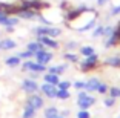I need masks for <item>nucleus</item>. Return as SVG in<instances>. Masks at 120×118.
<instances>
[{
	"mask_svg": "<svg viewBox=\"0 0 120 118\" xmlns=\"http://www.w3.org/2000/svg\"><path fill=\"white\" fill-rule=\"evenodd\" d=\"M85 12H92L91 8H88L86 5H80V6L77 8H68L66 11H65V18H66V21H74L75 18H79L80 15H83Z\"/></svg>",
	"mask_w": 120,
	"mask_h": 118,
	"instance_id": "f257e3e1",
	"label": "nucleus"
},
{
	"mask_svg": "<svg viewBox=\"0 0 120 118\" xmlns=\"http://www.w3.org/2000/svg\"><path fill=\"white\" fill-rule=\"evenodd\" d=\"M20 5L25 8H29V9L35 11V12H42L43 9H48L51 6L48 2L45 0H20Z\"/></svg>",
	"mask_w": 120,
	"mask_h": 118,
	"instance_id": "f03ea898",
	"label": "nucleus"
},
{
	"mask_svg": "<svg viewBox=\"0 0 120 118\" xmlns=\"http://www.w3.org/2000/svg\"><path fill=\"white\" fill-rule=\"evenodd\" d=\"M34 34L35 35H46V37H59L60 34H62V29L60 28H54V26H46V25H43V26H37V28H34Z\"/></svg>",
	"mask_w": 120,
	"mask_h": 118,
	"instance_id": "7ed1b4c3",
	"label": "nucleus"
},
{
	"mask_svg": "<svg viewBox=\"0 0 120 118\" xmlns=\"http://www.w3.org/2000/svg\"><path fill=\"white\" fill-rule=\"evenodd\" d=\"M97 63H99V55L97 54H92V55H89V57H85V60L82 61V64H80V69L83 71V72H88V71H92L95 66H97Z\"/></svg>",
	"mask_w": 120,
	"mask_h": 118,
	"instance_id": "20e7f679",
	"label": "nucleus"
},
{
	"mask_svg": "<svg viewBox=\"0 0 120 118\" xmlns=\"http://www.w3.org/2000/svg\"><path fill=\"white\" fill-rule=\"evenodd\" d=\"M22 69L23 71H31V72H46V66L45 64H40V63L34 61V60H26L23 64H22Z\"/></svg>",
	"mask_w": 120,
	"mask_h": 118,
	"instance_id": "39448f33",
	"label": "nucleus"
},
{
	"mask_svg": "<svg viewBox=\"0 0 120 118\" xmlns=\"http://www.w3.org/2000/svg\"><path fill=\"white\" fill-rule=\"evenodd\" d=\"M94 103H95V98L91 97V95H88L86 92H80V94H79L77 104H79L80 109H88L89 106H92Z\"/></svg>",
	"mask_w": 120,
	"mask_h": 118,
	"instance_id": "423d86ee",
	"label": "nucleus"
},
{
	"mask_svg": "<svg viewBox=\"0 0 120 118\" xmlns=\"http://www.w3.org/2000/svg\"><path fill=\"white\" fill-rule=\"evenodd\" d=\"M40 12H35V11H32V9H29V8H25V6H22L20 5V8H19V11H17V17L20 18H23V20H34V18H37V15H39Z\"/></svg>",
	"mask_w": 120,
	"mask_h": 118,
	"instance_id": "0eeeda50",
	"label": "nucleus"
},
{
	"mask_svg": "<svg viewBox=\"0 0 120 118\" xmlns=\"http://www.w3.org/2000/svg\"><path fill=\"white\" fill-rule=\"evenodd\" d=\"M52 52H49V51H46V48L45 49H42V51H39V52H35L34 54V58H35V61L37 63H40V64H48V63L52 60Z\"/></svg>",
	"mask_w": 120,
	"mask_h": 118,
	"instance_id": "6e6552de",
	"label": "nucleus"
},
{
	"mask_svg": "<svg viewBox=\"0 0 120 118\" xmlns=\"http://www.w3.org/2000/svg\"><path fill=\"white\" fill-rule=\"evenodd\" d=\"M19 8H20V3H9V2H0V11L5 12L6 15H15L17 14Z\"/></svg>",
	"mask_w": 120,
	"mask_h": 118,
	"instance_id": "1a4fd4ad",
	"label": "nucleus"
},
{
	"mask_svg": "<svg viewBox=\"0 0 120 118\" xmlns=\"http://www.w3.org/2000/svg\"><path fill=\"white\" fill-rule=\"evenodd\" d=\"M37 40L42 43L45 48H51V49H59V42L54 40L52 37H46V35H37Z\"/></svg>",
	"mask_w": 120,
	"mask_h": 118,
	"instance_id": "9d476101",
	"label": "nucleus"
},
{
	"mask_svg": "<svg viewBox=\"0 0 120 118\" xmlns=\"http://www.w3.org/2000/svg\"><path fill=\"white\" fill-rule=\"evenodd\" d=\"M22 89L25 90V92H28V94H35V92L39 90V84L35 83L32 78H28V80H23Z\"/></svg>",
	"mask_w": 120,
	"mask_h": 118,
	"instance_id": "9b49d317",
	"label": "nucleus"
},
{
	"mask_svg": "<svg viewBox=\"0 0 120 118\" xmlns=\"http://www.w3.org/2000/svg\"><path fill=\"white\" fill-rule=\"evenodd\" d=\"M42 92L48 98H56V95H57V87H56V84L45 83V84H42Z\"/></svg>",
	"mask_w": 120,
	"mask_h": 118,
	"instance_id": "f8f14e48",
	"label": "nucleus"
},
{
	"mask_svg": "<svg viewBox=\"0 0 120 118\" xmlns=\"http://www.w3.org/2000/svg\"><path fill=\"white\" fill-rule=\"evenodd\" d=\"M26 104H29L31 107H34L35 111H37V109H40L43 106V100H42V97H39L37 94H31V97H28V103Z\"/></svg>",
	"mask_w": 120,
	"mask_h": 118,
	"instance_id": "ddd939ff",
	"label": "nucleus"
},
{
	"mask_svg": "<svg viewBox=\"0 0 120 118\" xmlns=\"http://www.w3.org/2000/svg\"><path fill=\"white\" fill-rule=\"evenodd\" d=\"M17 48V43L12 38H2L0 40V51H11Z\"/></svg>",
	"mask_w": 120,
	"mask_h": 118,
	"instance_id": "4468645a",
	"label": "nucleus"
},
{
	"mask_svg": "<svg viewBox=\"0 0 120 118\" xmlns=\"http://www.w3.org/2000/svg\"><path fill=\"white\" fill-rule=\"evenodd\" d=\"M119 43H120V35H119V32L114 29V32L108 37V40L105 42V46H106V48H112V46L119 45Z\"/></svg>",
	"mask_w": 120,
	"mask_h": 118,
	"instance_id": "2eb2a0df",
	"label": "nucleus"
},
{
	"mask_svg": "<svg viewBox=\"0 0 120 118\" xmlns=\"http://www.w3.org/2000/svg\"><path fill=\"white\" fill-rule=\"evenodd\" d=\"M26 49H28V51H31L32 54H35V52H39V51H42V49H45V46H43L39 40H35V42H29L28 46H26Z\"/></svg>",
	"mask_w": 120,
	"mask_h": 118,
	"instance_id": "dca6fc26",
	"label": "nucleus"
},
{
	"mask_svg": "<svg viewBox=\"0 0 120 118\" xmlns=\"http://www.w3.org/2000/svg\"><path fill=\"white\" fill-rule=\"evenodd\" d=\"M20 63H22V60H20V57H19V55H12V57L5 58V64L9 66V68H15V66H19Z\"/></svg>",
	"mask_w": 120,
	"mask_h": 118,
	"instance_id": "f3484780",
	"label": "nucleus"
},
{
	"mask_svg": "<svg viewBox=\"0 0 120 118\" xmlns=\"http://www.w3.org/2000/svg\"><path fill=\"white\" fill-rule=\"evenodd\" d=\"M105 64L106 66H111V68H120V57L119 55H114V57H109V58L105 60Z\"/></svg>",
	"mask_w": 120,
	"mask_h": 118,
	"instance_id": "a211bd4d",
	"label": "nucleus"
},
{
	"mask_svg": "<svg viewBox=\"0 0 120 118\" xmlns=\"http://www.w3.org/2000/svg\"><path fill=\"white\" fill-rule=\"evenodd\" d=\"M99 84H100V81L97 80V78H91L89 81H86V89L85 90H88V92H94V90H97Z\"/></svg>",
	"mask_w": 120,
	"mask_h": 118,
	"instance_id": "6ab92c4d",
	"label": "nucleus"
},
{
	"mask_svg": "<svg viewBox=\"0 0 120 118\" xmlns=\"http://www.w3.org/2000/svg\"><path fill=\"white\" fill-rule=\"evenodd\" d=\"M43 78H45V83L56 84V86H57V83L60 81V80H59V75H56V74H51V72H48L45 77H43Z\"/></svg>",
	"mask_w": 120,
	"mask_h": 118,
	"instance_id": "aec40b11",
	"label": "nucleus"
},
{
	"mask_svg": "<svg viewBox=\"0 0 120 118\" xmlns=\"http://www.w3.org/2000/svg\"><path fill=\"white\" fill-rule=\"evenodd\" d=\"M66 64H57V66H52V68H49L48 69V72H51V74H56V75H60V74H63L65 71H66Z\"/></svg>",
	"mask_w": 120,
	"mask_h": 118,
	"instance_id": "412c9836",
	"label": "nucleus"
},
{
	"mask_svg": "<svg viewBox=\"0 0 120 118\" xmlns=\"http://www.w3.org/2000/svg\"><path fill=\"white\" fill-rule=\"evenodd\" d=\"M95 18H97V15H95L94 18H91V20H89L88 23L85 25V26H82V28H77V31H79V32H86V31H91V29L95 26Z\"/></svg>",
	"mask_w": 120,
	"mask_h": 118,
	"instance_id": "4be33fe9",
	"label": "nucleus"
},
{
	"mask_svg": "<svg viewBox=\"0 0 120 118\" xmlns=\"http://www.w3.org/2000/svg\"><path fill=\"white\" fill-rule=\"evenodd\" d=\"M95 52V49L92 48V46H82L80 48V54L83 57H89V55H92Z\"/></svg>",
	"mask_w": 120,
	"mask_h": 118,
	"instance_id": "5701e85b",
	"label": "nucleus"
},
{
	"mask_svg": "<svg viewBox=\"0 0 120 118\" xmlns=\"http://www.w3.org/2000/svg\"><path fill=\"white\" fill-rule=\"evenodd\" d=\"M35 117V109L31 107L29 104H26L25 111H23V118H34Z\"/></svg>",
	"mask_w": 120,
	"mask_h": 118,
	"instance_id": "b1692460",
	"label": "nucleus"
},
{
	"mask_svg": "<svg viewBox=\"0 0 120 118\" xmlns=\"http://www.w3.org/2000/svg\"><path fill=\"white\" fill-rule=\"evenodd\" d=\"M59 115V109L57 107H48L45 111V118H56Z\"/></svg>",
	"mask_w": 120,
	"mask_h": 118,
	"instance_id": "393cba45",
	"label": "nucleus"
},
{
	"mask_svg": "<svg viewBox=\"0 0 120 118\" xmlns=\"http://www.w3.org/2000/svg\"><path fill=\"white\" fill-rule=\"evenodd\" d=\"M92 37L97 38V37H103V25H97L92 28Z\"/></svg>",
	"mask_w": 120,
	"mask_h": 118,
	"instance_id": "a878e982",
	"label": "nucleus"
},
{
	"mask_svg": "<svg viewBox=\"0 0 120 118\" xmlns=\"http://www.w3.org/2000/svg\"><path fill=\"white\" fill-rule=\"evenodd\" d=\"M63 57H65V60H68V61H71V63H77L79 61V55L74 54V52H66Z\"/></svg>",
	"mask_w": 120,
	"mask_h": 118,
	"instance_id": "bb28decb",
	"label": "nucleus"
},
{
	"mask_svg": "<svg viewBox=\"0 0 120 118\" xmlns=\"http://www.w3.org/2000/svg\"><path fill=\"white\" fill-rule=\"evenodd\" d=\"M17 55L20 57V60H31L32 57H34V54H32L31 51H28V49H26V51H22V52H19Z\"/></svg>",
	"mask_w": 120,
	"mask_h": 118,
	"instance_id": "cd10ccee",
	"label": "nucleus"
},
{
	"mask_svg": "<svg viewBox=\"0 0 120 118\" xmlns=\"http://www.w3.org/2000/svg\"><path fill=\"white\" fill-rule=\"evenodd\" d=\"M56 98H60V100H66V98H69V92H68L66 89H57Z\"/></svg>",
	"mask_w": 120,
	"mask_h": 118,
	"instance_id": "c85d7f7f",
	"label": "nucleus"
},
{
	"mask_svg": "<svg viewBox=\"0 0 120 118\" xmlns=\"http://www.w3.org/2000/svg\"><path fill=\"white\" fill-rule=\"evenodd\" d=\"M112 32H114V26H111V25L103 26V35H105V37H109Z\"/></svg>",
	"mask_w": 120,
	"mask_h": 118,
	"instance_id": "c756f323",
	"label": "nucleus"
},
{
	"mask_svg": "<svg viewBox=\"0 0 120 118\" xmlns=\"http://www.w3.org/2000/svg\"><path fill=\"white\" fill-rule=\"evenodd\" d=\"M109 97H112V98L120 97V87H111V90H109Z\"/></svg>",
	"mask_w": 120,
	"mask_h": 118,
	"instance_id": "7c9ffc66",
	"label": "nucleus"
},
{
	"mask_svg": "<svg viewBox=\"0 0 120 118\" xmlns=\"http://www.w3.org/2000/svg\"><path fill=\"white\" fill-rule=\"evenodd\" d=\"M57 86H59V89H66L68 90L71 87V83H69V81H59Z\"/></svg>",
	"mask_w": 120,
	"mask_h": 118,
	"instance_id": "2f4dec72",
	"label": "nucleus"
},
{
	"mask_svg": "<svg viewBox=\"0 0 120 118\" xmlns=\"http://www.w3.org/2000/svg\"><path fill=\"white\" fill-rule=\"evenodd\" d=\"M97 92H100V94H106V92H108V84L100 83L99 87H97Z\"/></svg>",
	"mask_w": 120,
	"mask_h": 118,
	"instance_id": "473e14b6",
	"label": "nucleus"
},
{
	"mask_svg": "<svg viewBox=\"0 0 120 118\" xmlns=\"http://www.w3.org/2000/svg\"><path fill=\"white\" fill-rule=\"evenodd\" d=\"M59 6H60V9H62V11H66L68 8H69V2H68V0H62Z\"/></svg>",
	"mask_w": 120,
	"mask_h": 118,
	"instance_id": "72a5a7b5",
	"label": "nucleus"
},
{
	"mask_svg": "<svg viewBox=\"0 0 120 118\" xmlns=\"http://www.w3.org/2000/svg\"><path fill=\"white\" fill-rule=\"evenodd\" d=\"M77 118H89L88 111H86V109H82V111L77 114Z\"/></svg>",
	"mask_w": 120,
	"mask_h": 118,
	"instance_id": "f704fd0d",
	"label": "nucleus"
},
{
	"mask_svg": "<svg viewBox=\"0 0 120 118\" xmlns=\"http://www.w3.org/2000/svg\"><path fill=\"white\" fill-rule=\"evenodd\" d=\"M74 86L77 87V89H80V90H82V89H83V90L86 89V83H85V81H75Z\"/></svg>",
	"mask_w": 120,
	"mask_h": 118,
	"instance_id": "c9c22d12",
	"label": "nucleus"
},
{
	"mask_svg": "<svg viewBox=\"0 0 120 118\" xmlns=\"http://www.w3.org/2000/svg\"><path fill=\"white\" fill-rule=\"evenodd\" d=\"M77 42H68L66 43V48H68V51H72V49H74V48H77Z\"/></svg>",
	"mask_w": 120,
	"mask_h": 118,
	"instance_id": "e433bc0d",
	"label": "nucleus"
},
{
	"mask_svg": "<svg viewBox=\"0 0 120 118\" xmlns=\"http://www.w3.org/2000/svg\"><path fill=\"white\" fill-rule=\"evenodd\" d=\"M119 14H120V5H116L111 9V15H119Z\"/></svg>",
	"mask_w": 120,
	"mask_h": 118,
	"instance_id": "4c0bfd02",
	"label": "nucleus"
},
{
	"mask_svg": "<svg viewBox=\"0 0 120 118\" xmlns=\"http://www.w3.org/2000/svg\"><path fill=\"white\" fill-rule=\"evenodd\" d=\"M114 100H116V98H112V97L106 98V100H105V106H108V107H111V106L114 104Z\"/></svg>",
	"mask_w": 120,
	"mask_h": 118,
	"instance_id": "58836bf2",
	"label": "nucleus"
},
{
	"mask_svg": "<svg viewBox=\"0 0 120 118\" xmlns=\"http://www.w3.org/2000/svg\"><path fill=\"white\" fill-rule=\"evenodd\" d=\"M108 2H109V0H97V5H99V6H103V5H106Z\"/></svg>",
	"mask_w": 120,
	"mask_h": 118,
	"instance_id": "ea45409f",
	"label": "nucleus"
},
{
	"mask_svg": "<svg viewBox=\"0 0 120 118\" xmlns=\"http://www.w3.org/2000/svg\"><path fill=\"white\" fill-rule=\"evenodd\" d=\"M14 28H15V26H5L6 32H12V31H14Z\"/></svg>",
	"mask_w": 120,
	"mask_h": 118,
	"instance_id": "a19ab883",
	"label": "nucleus"
},
{
	"mask_svg": "<svg viewBox=\"0 0 120 118\" xmlns=\"http://www.w3.org/2000/svg\"><path fill=\"white\" fill-rule=\"evenodd\" d=\"M56 118H65V117H59V115H57V117H56Z\"/></svg>",
	"mask_w": 120,
	"mask_h": 118,
	"instance_id": "79ce46f5",
	"label": "nucleus"
},
{
	"mask_svg": "<svg viewBox=\"0 0 120 118\" xmlns=\"http://www.w3.org/2000/svg\"><path fill=\"white\" fill-rule=\"evenodd\" d=\"M117 118H120V117H117Z\"/></svg>",
	"mask_w": 120,
	"mask_h": 118,
	"instance_id": "37998d69",
	"label": "nucleus"
},
{
	"mask_svg": "<svg viewBox=\"0 0 120 118\" xmlns=\"http://www.w3.org/2000/svg\"><path fill=\"white\" fill-rule=\"evenodd\" d=\"M19 2H20V0H19Z\"/></svg>",
	"mask_w": 120,
	"mask_h": 118,
	"instance_id": "c03bdc74",
	"label": "nucleus"
}]
</instances>
